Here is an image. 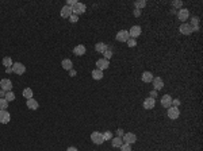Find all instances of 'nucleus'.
Wrapping results in <instances>:
<instances>
[{
	"label": "nucleus",
	"mask_w": 203,
	"mask_h": 151,
	"mask_svg": "<svg viewBox=\"0 0 203 151\" xmlns=\"http://www.w3.org/2000/svg\"><path fill=\"white\" fill-rule=\"evenodd\" d=\"M5 108H8V101L5 99H0V109L5 111Z\"/></svg>",
	"instance_id": "nucleus-28"
},
{
	"label": "nucleus",
	"mask_w": 203,
	"mask_h": 151,
	"mask_svg": "<svg viewBox=\"0 0 203 151\" xmlns=\"http://www.w3.org/2000/svg\"><path fill=\"white\" fill-rule=\"evenodd\" d=\"M141 80H142V82L148 84V82H152L153 81V74L151 72H144L142 74H141Z\"/></svg>",
	"instance_id": "nucleus-20"
},
{
	"label": "nucleus",
	"mask_w": 203,
	"mask_h": 151,
	"mask_svg": "<svg viewBox=\"0 0 203 151\" xmlns=\"http://www.w3.org/2000/svg\"><path fill=\"white\" fill-rule=\"evenodd\" d=\"M12 72L18 76H22V74H24V72H26V66L21 62H15L12 65Z\"/></svg>",
	"instance_id": "nucleus-4"
},
{
	"label": "nucleus",
	"mask_w": 203,
	"mask_h": 151,
	"mask_svg": "<svg viewBox=\"0 0 203 151\" xmlns=\"http://www.w3.org/2000/svg\"><path fill=\"white\" fill-rule=\"evenodd\" d=\"M69 76H71V77H75V76H76V70H75V69L69 70Z\"/></svg>",
	"instance_id": "nucleus-39"
},
{
	"label": "nucleus",
	"mask_w": 203,
	"mask_h": 151,
	"mask_svg": "<svg viewBox=\"0 0 203 151\" xmlns=\"http://www.w3.org/2000/svg\"><path fill=\"white\" fill-rule=\"evenodd\" d=\"M85 51H87V50H85V46H84V45H77V46L73 49V54H75V55H79V57L84 55Z\"/></svg>",
	"instance_id": "nucleus-16"
},
{
	"label": "nucleus",
	"mask_w": 203,
	"mask_h": 151,
	"mask_svg": "<svg viewBox=\"0 0 203 151\" xmlns=\"http://www.w3.org/2000/svg\"><path fill=\"white\" fill-rule=\"evenodd\" d=\"M107 49H108L107 45L103 43V42H99V43H96V45H95V50H96L98 53H104Z\"/></svg>",
	"instance_id": "nucleus-21"
},
{
	"label": "nucleus",
	"mask_w": 203,
	"mask_h": 151,
	"mask_svg": "<svg viewBox=\"0 0 203 151\" xmlns=\"http://www.w3.org/2000/svg\"><path fill=\"white\" fill-rule=\"evenodd\" d=\"M172 5L176 8H182L183 5V2H180V0H175V2H172Z\"/></svg>",
	"instance_id": "nucleus-33"
},
{
	"label": "nucleus",
	"mask_w": 203,
	"mask_h": 151,
	"mask_svg": "<svg viewBox=\"0 0 203 151\" xmlns=\"http://www.w3.org/2000/svg\"><path fill=\"white\" fill-rule=\"evenodd\" d=\"M77 4V2L76 0H68V2H66V5H68V7H73V5H76Z\"/></svg>",
	"instance_id": "nucleus-35"
},
{
	"label": "nucleus",
	"mask_w": 203,
	"mask_h": 151,
	"mask_svg": "<svg viewBox=\"0 0 203 151\" xmlns=\"http://www.w3.org/2000/svg\"><path fill=\"white\" fill-rule=\"evenodd\" d=\"M156 105V100L152 99V97H148V99L144 100V108L145 109H153Z\"/></svg>",
	"instance_id": "nucleus-15"
},
{
	"label": "nucleus",
	"mask_w": 203,
	"mask_h": 151,
	"mask_svg": "<svg viewBox=\"0 0 203 151\" xmlns=\"http://www.w3.org/2000/svg\"><path fill=\"white\" fill-rule=\"evenodd\" d=\"M111 143H113V147H116V149H118V147H121L122 144H123V140H122V138H119V136H116V138H113L111 139Z\"/></svg>",
	"instance_id": "nucleus-23"
},
{
	"label": "nucleus",
	"mask_w": 203,
	"mask_h": 151,
	"mask_svg": "<svg viewBox=\"0 0 203 151\" xmlns=\"http://www.w3.org/2000/svg\"><path fill=\"white\" fill-rule=\"evenodd\" d=\"M69 20H71L72 23H76V22H79V16H77V15H73V14H72V15L69 16Z\"/></svg>",
	"instance_id": "nucleus-34"
},
{
	"label": "nucleus",
	"mask_w": 203,
	"mask_h": 151,
	"mask_svg": "<svg viewBox=\"0 0 203 151\" xmlns=\"http://www.w3.org/2000/svg\"><path fill=\"white\" fill-rule=\"evenodd\" d=\"M188 18H190V11H188L187 8H180V10L177 11V19H179L180 22H186Z\"/></svg>",
	"instance_id": "nucleus-5"
},
{
	"label": "nucleus",
	"mask_w": 203,
	"mask_h": 151,
	"mask_svg": "<svg viewBox=\"0 0 203 151\" xmlns=\"http://www.w3.org/2000/svg\"><path fill=\"white\" fill-rule=\"evenodd\" d=\"M179 31L182 32L183 35H191L192 34V27H191V24H188V23H183L182 26H180Z\"/></svg>",
	"instance_id": "nucleus-11"
},
{
	"label": "nucleus",
	"mask_w": 203,
	"mask_h": 151,
	"mask_svg": "<svg viewBox=\"0 0 203 151\" xmlns=\"http://www.w3.org/2000/svg\"><path fill=\"white\" fill-rule=\"evenodd\" d=\"M23 97H26L27 100L29 99H33V89H30V88H26L23 91Z\"/></svg>",
	"instance_id": "nucleus-27"
},
{
	"label": "nucleus",
	"mask_w": 203,
	"mask_h": 151,
	"mask_svg": "<svg viewBox=\"0 0 203 151\" xmlns=\"http://www.w3.org/2000/svg\"><path fill=\"white\" fill-rule=\"evenodd\" d=\"M94 80H102L103 78V72L99 70V69H95V70H92V73H91Z\"/></svg>",
	"instance_id": "nucleus-22"
},
{
	"label": "nucleus",
	"mask_w": 203,
	"mask_h": 151,
	"mask_svg": "<svg viewBox=\"0 0 203 151\" xmlns=\"http://www.w3.org/2000/svg\"><path fill=\"white\" fill-rule=\"evenodd\" d=\"M140 15H141V11L135 8V10H134V16H135V18H138V16H140Z\"/></svg>",
	"instance_id": "nucleus-37"
},
{
	"label": "nucleus",
	"mask_w": 203,
	"mask_h": 151,
	"mask_svg": "<svg viewBox=\"0 0 203 151\" xmlns=\"http://www.w3.org/2000/svg\"><path fill=\"white\" fill-rule=\"evenodd\" d=\"M141 32H142V29H141V26H133L132 29H130V31H129V35H130V38L135 39L137 37H140Z\"/></svg>",
	"instance_id": "nucleus-10"
},
{
	"label": "nucleus",
	"mask_w": 203,
	"mask_h": 151,
	"mask_svg": "<svg viewBox=\"0 0 203 151\" xmlns=\"http://www.w3.org/2000/svg\"><path fill=\"white\" fill-rule=\"evenodd\" d=\"M153 88L154 91H160V89L164 88V81L163 78L160 77H153Z\"/></svg>",
	"instance_id": "nucleus-13"
},
{
	"label": "nucleus",
	"mask_w": 203,
	"mask_h": 151,
	"mask_svg": "<svg viewBox=\"0 0 203 151\" xmlns=\"http://www.w3.org/2000/svg\"><path fill=\"white\" fill-rule=\"evenodd\" d=\"M102 134H103L104 140H111L113 139V132H110V131H106V132H102Z\"/></svg>",
	"instance_id": "nucleus-29"
},
{
	"label": "nucleus",
	"mask_w": 203,
	"mask_h": 151,
	"mask_svg": "<svg viewBox=\"0 0 203 151\" xmlns=\"http://www.w3.org/2000/svg\"><path fill=\"white\" fill-rule=\"evenodd\" d=\"M108 66H110V61L108 60H104V58H100V60L96 61V69H99V70H106V69H108Z\"/></svg>",
	"instance_id": "nucleus-8"
},
{
	"label": "nucleus",
	"mask_w": 203,
	"mask_h": 151,
	"mask_svg": "<svg viewBox=\"0 0 203 151\" xmlns=\"http://www.w3.org/2000/svg\"><path fill=\"white\" fill-rule=\"evenodd\" d=\"M127 46H129V47H135V46H137V41L133 39V38H130L129 41H127Z\"/></svg>",
	"instance_id": "nucleus-31"
},
{
	"label": "nucleus",
	"mask_w": 203,
	"mask_h": 151,
	"mask_svg": "<svg viewBox=\"0 0 203 151\" xmlns=\"http://www.w3.org/2000/svg\"><path fill=\"white\" fill-rule=\"evenodd\" d=\"M91 140H92L95 144H103V143H104L103 134H102V132H98V131L92 132V134H91Z\"/></svg>",
	"instance_id": "nucleus-3"
},
{
	"label": "nucleus",
	"mask_w": 203,
	"mask_h": 151,
	"mask_svg": "<svg viewBox=\"0 0 203 151\" xmlns=\"http://www.w3.org/2000/svg\"><path fill=\"white\" fill-rule=\"evenodd\" d=\"M151 97H152V99L157 97V91H152V92H151Z\"/></svg>",
	"instance_id": "nucleus-38"
},
{
	"label": "nucleus",
	"mask_w": 203,
	"mask_h": 151,
	"mask_svg": "<svg viewBox=\"0 0 203 151\" xmlns=\"http://www.w3.org/2000/svg\"><path fill=\"white\" fill-rule=\"evenodd\" d=\"M129 39H130V35H129V31H127V30H121V31L116 32V41L127 42Z\"/></svg>",
	"instance_id": "nucleus-7"
},
{
	"label": "nucleus",
	"mask_w": 203,
	"mask_h": 151,
	"mask_svg": "<svg viewBox=\"0 0 203 151\" xmlns=\"http://www.w3.org/2000/svg\"><path fill=\"white\" fill-rule=\"evenodd\" d=\"M85 10H87L85 4H83V3H79V2H77V4L72 7V14H73V15H77V16H79V15H81V14H84Z\"/></svg>",
	"instance_id": "nucleus-1"
},
{
	"label": "nucleus",
	"mask_w": 203,
	"mask_h": 151,
	"mask_svg": "<svg viewBox=\"0 0 203 151\" xmlns=\"http://www.w3.org/2000/svg\"><path fill=\"white\" fill-rule=\"evenodd\" d=\"M116 135L119 136V138H122V136L125 135V132H123V130H121V128H119V130H116Z\"/></svg>",
	"instance_id": "nucleus-36"
},
{
	"label": "nucleus",
	"mask_w": 203,
	"mask_h": 151,
	"mask_svg": "<svg viewBox=\"0 0 203 151\" xmlns=\"http://www.w3.org/2000/svg\"><path fill=\"white\" fill-rule=\"evenodd\" d=\"M61 16L62 18H65V19H69V16L72 15V8L71 7H68V5H64L62 8H61Z\"/></svg>",
	"instance_id": "nucleus-17"
},
{
	"label": "nucleus",
	"mask_w": 203,
	"mask_h": 151,
	"mask_svg": "<svg viewBox=\"0 0 203 151\" xmlns=\"http://www.w3.org/2000/svg\"><path fill=\"white\" fill-rule=\"evenodd\" d=\"M10 120H11V115L7 111L0 109V123L2 124H7V123H10Z\"/></svg>",
	"instance_id": "nucleus-14"
},
{
	"label": "nucleus",
	"mask_w": 203,
	"mask_h": 151,
	"mask_svg": "<svg viewBox=\"0 0 203 151\" xmlns=\"http://www.w3.org/2000/svg\"><path fill=\"white\" fill-rule=\"evenodd\" d=\"M134 5H135V8H137V10H142V8H145L146 7V2L145 0H137V2L134 3Z\"/></svg>",
	"instance_id": "nucleus-24"
},
{
	"label": "nucleus",
	"mask_w": 203,
	"mask_h": 151,
	"mask_svg": "<svg viewBox=\"0 0 203 151\" xmlns=\"http://www.w3.org/2000/svg\"><path fill=\"white\" fill-rule=\"evenodd\" d=\"M167 115H168L169 119L176 120L177 117L180 116V111H179V108H176V107H171V108H168V112H167Z\"/></svg>",
	"instance_id": "nucleus-9"
},
{
	"label": "nucleus",
	"mask_w": 203,
	"mask_h": 151,
	"mask_svg": "<svg viewBox=\"0 0 203 151\" xmlns=\"http://www.w3.org/2000/svg\"><path fill=\"white\" fill-rule=\"evenodd\" d=\"M103 54H104V60H110V58L113 57V51H111V50H108V49L106 50Z\"/></svg>",
	"instance_id": "nucleus-32"
},
{
	"label": "nucleus",
	"mask_w": 203,
	"mask_h": 151,
	"mask_svg": "<svg viewBox=\"0 0 203 151\" xmlns=\"http://www.w3.org/2000/svg\"><path fill=\"white\" fill-rule=\"evenodd\" d=\"M122 140H123V143H126V144H133V143L137 142V135L133 134V132H127L122 136Z\"/></svg>",
	"instance_id": "nucleus-2"
},
{
	"label": "nucleus",
	"mask_w": 203,
	"mask_h": 151,
	"mask_svg": "<svg viewBox=\"0 0 203 151\" xmlns=\"http://www.w3.org/2000/svg\"><path fill=\"white\" fill-rule=\"evenodd\" d=\"M3 65H4L5 68H12L14 62H12V60H11L10 57H4V58H3Z\"/></svg>",
	"instance_id": "nucleus-25"
},
{
	"label": "nucleus",
	"mask_w": 203,
	"mask_h": 151,
	"mask_svg": "<svg viewBox=\"0 0 203 151\" xmlns=\"http://www.w3.org/2000/svg\"><path fill=\"white\" fill-rule=\"evenodd\" d=\"M26 105H27V108H29V109H33V111L38 109V107H40L38 101H37V100H34V99H29V100H27Z\"/></svg>",
	"instance_id": "nucleus-19"
},
{
	"label": "nucleus",
	"mask_w": 203,
	"mask_h": 151,
	"mask_svg": "<svg viewBox=\"0 0 203 151\" xmlns=\"http://www.w3.org/2000/svg\"><path fill=\"white\" fill-rule=\"evenodd\" d=\"M12 72V68H7V73H11Z\"/></svg>",
	"instance_id": "nucleus-42"
},
{
	"label": "nucleus",
	"mask_w": 203,
	"mask_h": 151,
	"mask_svg": "<svg viewBox=\"0 0 203 151\" xmlns=\"http://www.w3.org/2000/svg\"><path fill=\"white\" fill-rule=\"evenodd\" d=\"M4 99L7 100L8 103H10V101H14V100H15V94H14L12 91H8V92H5V97H4Z\"/></svg>",
	"instance_id": "nucleus-26"
},
{
	"label": "nucleus",
	"mask_w": 203,
	"mask_h": 151,
	"mask_svg": "<svg viewBox=\"0 0 203 151\" xmlns=\"http://www.w3.org/2000/svg\"><path fill=\"white\" fill-rule=\"evenodd\" d=\"M0 97H2V99L5 97V91H3V89H0Z\"/></svg>",
	"instance_id": "nucleus-40"
},
{
	"label": "nucleus",
	"mask_w": 203,
	"mask_h": 151,
	"mask_svg": "<svg viewBox=\"0 0 203 151\" xmlns=\"http://www.w3.org/2000/svg\"><path fill=\"white\" fill-rule=\"evenodd\" d=\"M61 66H62V69L69 72L73 69V62H72L69 58H65V60H62V62H61Z\"/></svg>",
	"instance_id": "nucleus-18"
},
{
	"label": "nucleus",
	"mask_w": 203,
	"mask_h": 151,
	"mask_svg": "<svg viewBox=\"0 0 203 151\" xmlns=\"http://www.w3.org/2000/svg\"><path fill=\"white\" fill-rule=\"evenodd\" d=\"M0 89H3V91L8 92L12 89V81L8 80V78H2L0 80Z\"/></svg>",
	"instance_id": "nucleus-6"
},
{
	"label": "nucleus",
	"mask_w": 203,
	"mask_h": 151,
	"mask_svg": "<svg viewBox=\"0 0 203 151\" xmlns=\"http://www.w3.org/2000/svg\"><path fill=\"white\" fill-rule=\"evenodd\" d=\"M161 105H163L164 108H171L172 107V97L169 96V94H164V96L161 97Z\"/></svg>",
	"instance_id": "nucleus-12"
},
{
	"label": "nucleus",
	"mask_w": 203,
	"mask_h": 151,
	"mask_svg": "<svg viewBox=\"0 0 203 151\" xmlns=\"http://www.w3.org/2000/svg\"><path fill=\"white\" fill-rule=\"evenodd\" d=\"M66 151H79L76 149V147H68V149H66Z\"/></svg>",
	"instance_id": "nucleus-41"
},
{
	"label": "nucleus",
	"mask_w": 203,
	"mask_h": 151,
	"mask_svg": "<svg viewBox=\"0 0 203 151\" xmlns=\"http://www.w3.org/2000/svg\"><path fill=\"white\" fill-rule=\"evenodd\" d=\"M121 151H132V144H126V143H123L121 147Z\"/></svg>",
	"instance_id": "nucleus-30"
}]
</instances>
